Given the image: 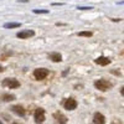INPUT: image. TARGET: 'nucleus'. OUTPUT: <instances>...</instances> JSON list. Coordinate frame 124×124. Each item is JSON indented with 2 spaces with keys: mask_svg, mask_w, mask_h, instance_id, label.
Masks as SVG:
<instances>
[{
  "mask_svg": "<svg viewBox=\"0 0 124 124\" xmlns=\"http://www.w3.org/2000/svg\"><path fill=\"white\" fill-rule=\"evenodd\" d=\"M11 110L15 113L16 116H19V117H24V116L26 114L25 108H24L23 106H20V104H17V106H13V107H11Z\"/></svg>",
  "mask_w": 124,
  "mask_h": 124,
  "instance_id": "nucleus-9",
  "label": "nucleus"
},
{
  "mask_svg": "<svg viewBox=\"0 0 124 124\" xmlns=\"http://www.w3.org/2000/svg\"><path fill=\"white\" fill-rule=\"evenodd\" d=\"M48 58H50L51 61H54V62H61V61H62V56H61V54H58V52H51V54L48 55Z\"/></svg>",
  "mask_w": 124,
  "mask_h": 124,
  "instance_id": "nucleus-11",
  "label": "nucleus"
},
{
  "mask_svg": "<svg viewBox=\"0 0 124 124\" xmlns=\"http://www.w3.org/2000/svg\"><path fill=\"white\" fill-rule=\"evenodd\" d=\"M34 119L36 124H42L45 122V109L42 108H37L35 110V114H34Z\"/></svg>",
  "mask_w": 124,
  "mask_h": 124,
  "instance_id": "nucleus-3",
  "label": "nucleus"
},
{
  "mask_svg": "<svg viewBox=\"0 0 124 124\" xmlns=\"http://www.w3.org/2000/svg\"><path fill=\"white\" fill-rule=\"evenodd\" d=\"M0 124H3V122H1V120H0Z\"/></svg>",
  "mask_w": 124,
  "mask_h": 124,
  "instance_id": "nucleus-19",
  "label": "nucleus"
},
{
  "mask_svg": "<svg viewBox=\"0 0 124 124\" xmlns=\"http://www.w3.org/2000/svg\"><path fill=\"white\" fill-rule=\"evenodd\" d=\"M93 35L92 31H81V32H78V36L81 37H91Z\"/></svg>",
  "mask_w": 124,
  "mask_h": 124,
  "instance_id": "nucleus-14",
  "label": "nucleus"
},
{
  "mask_svg": "<svg viewBox=\"0 0 124 124\" xmlns=\"http://www.w3.org/2000/svg\"><path fill=\"white\" fill-rule=\"evenodd\" d=\"M77 9H78V10H92L93 8H92V6H78Z\"/></svg>",
  "mask_w": 124,
  "mask_h": 124,
  "instance_id": "nucleus-16",
  "label": "nucleus"
},
{
  "mask_svg": "<svg viewBox=\"0 0 124 124\" xmlns=\"http://www.w3.org/2000/svg\"><path fill=\"white\" fill-rule=\"evenodd\" d=\"M20 26H21L20 23H6V24H4L5 29H16V27H20Z\"/></svg>",
  "mask_w": 124,
  "mask_h": 124,
  "instance_id": "nucleus-13",
  "label": "nucleus"
},
{
  "mask_svg": "<svg viewBox=\"0 0 124 124\" xmlns=\"http://www.w3.org/2000/svg\"><path fill=\"white\" fill-rule=\"evenodd\" d=\"M77 101L75 99V98H67V99H65V102H63V107H65V109H67V110H73V109H76L77 108Z\"/></svg>",
  "mask_w": 124,
  "mask_h": 124,
  "instance_id": "nucleus-5",
  "label": "nucleus"
},
{
  "mask_svg": "<svg viewBox=\"0 0 124 124\" xmlns=\"http://www.w3.org/2000/svg\"><path fill=\"white\" fill-rule=\"evenodd\" d=\"M4 87L6 88H10V89H13V88H19L20 87V82L16 79V78H5L3 81V83H1Z\"/></svg>",
  "mask_w": 124,
  "mask_h": 124,
  "instance_id": "nucleus-2",
  "label": "nucleus"
},
{
  "mask_svg": "<svg viewBox=\"0 0 124 124\" xmlns=\"http://www.w3.org/2000/svg\"><path fill=\"white\" fill-rule=\"evenodd\" d=\"M47 76H48V70L47 68H36L34 71V77L39 81L45 79Z\"/></svg>",
  "mask_w": 124,
  "mask_h": 124,
  "instance_id": "nucleus-4",
  "label": "nucleus"
},
{
  "mask_svg": "<svg viewBox=\"0 0 124 124\" xmlns=\"http://www.w3.org/2000/svg\"><path fill=\"white\" fill-rule=\"evenodd\" d=\"M94 87L97 89L102 91V92H106V91H109L113 87V83H112V82H109V81H107V79L101 78V79H97L94 82Z\"/></svg>",
  "mask_w": 124,
  "mask_h": 124,
  "instance_id": "nucleus-1",
  "label": "nucleus"
},
{
  "mask_svg": "<svg viewBox=\"0 0 124 124\" xmlns=\"http://www.w3.org/2000/svg\"><path fill=\"white\" fill-rule=\"evenodd\" d=\"M1 99H3L4 102H13V101L16 99V97H15L14 94H9V93H5V94L1 96Z\"/></svg>",
  "mask_w": 124,
  "mask_h": 124,
  "instance_id": "nucleus-12",
  "label": "nucleus"
},
{
  "mask_svg": "<svg viewBox=\"0 0 124 124\" xmlns=\"http://www.w3.org/2000/svg\"><path fill=\"white\" fill-rule=\"evenodd\" d=\"M13 124H20V123H13Z\"/></svg>",
  "mask_w": 124,
  "mask_h": 124,
  "instance_id": "nucleus-18",
  "label": "nucleus"
},
{
  "mask_svg": "<svg viewBox=\"0 0 124 124\" xmlns=\"http://www.w3.org/2000/svg\"><path fill=\"white\" fill-rule=\"evenodd\" d=\"M54 118H55V120H56L57 124H67V120H68L67 117L63 114V113H61L60 110L54 113Z\"/></svg>",
  "mask_w": 124,
  "mask_h": 124,
  "instance_id": "nucleus-7",
  "label": "nucleus"
},
{
  "mask_svg": "<svg viewBox=\"0 0 124 124\" xmlns=\"http://www.w3.org/2000/svg\"><path fill=\"white\" fill-rule=\"evenodd\" d=\"M93 123L94 124H106V117L102 114V113L97 112L93 116Z\"/></svg>",
  "mask_w": 124,
  "mask_h": 124,
  "instance_id": "nucleus-8",
  "label": "nucleus"
},
{
  "mask_svg": "<svg viewBox=\"0 0 124 124\" xmlns=\"http://www.w3.org/2000/svg\"><path fill=\"white\" fill-rule=\"evenodd\" d=\"M3 71H4V68H3L1 66H0V73H1V72H3Z\"/></svg>",
  "mask_w": 124,
  "mask_h": 124,
  "instance_id": "nucleus-17",
  "label": "nucleus"
},
{
  "mask_svg": "<svg viewBox=\"0 0 124 124\" xmlns=\"http://www.w3.org/2000/svg\"><path fill=\"white\" fill-rule=\"evenodd\" d=\"M94 62L97 65H99V66H108L109 63H110V60L108 58V57H104V56H101V57H98V58H96L94 60Z\"/></svg>",
  "mask_w": 124,
  "mask_h": 124,
  "instance_id": "nucleus-10",
  "label": "nucleus"
},
{
  "mask_svg": "<svg viewBox=\"0 0 124 124\" xmlns=\"http://www.w3.org/2000/svg\"><path fill=\"white\" fill-rule=\"evenodd\" d=\"M34 14H48V10H45V9H34L32 10Z\"/></svg>",
  "mask_w": 124,
  "mask_h": 124,
  "instance_id": "nucleus-15",
  "label": "nucleus"
},
{
  "mask_svg": "<svg viewBox=\"0 0 124 124\" xmlns=\"http://www.w3.org/2000/svg\"><path fill=\"white\" fill-rule=\"evenodd\" d=\"M35 35V31L34 30H23V31H19L16 34V37L21 39V40H25V39H30Z\"/></svg>",
  "mask_w": 124,
  "mask_h": 124,
  "instance_id": "nucleus-6",
  "label": "nucleus"
}]
</instances>
